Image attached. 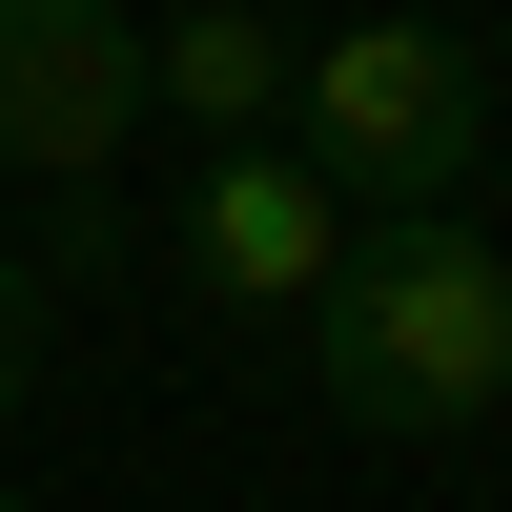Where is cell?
Instances as JSON below:
<instances>
[{
    "mask_svg": "<svg viewBox=\"0 0 512 512\" xmlns=\"http://www.w3.org/2000/svg\"><path fill=\"white\" fill-rule=\"evenodd\" d=\"M308 369H328V410L349 431H390V451H451V431H492L512 410V246L492 226H349V267H328V308H308Z\"/></svg>",
    "mask_w": 512,
    "mask_h": 512,
    "instance_id": "6da1fadb",
    "label": "cell"
},
{
    "mask_svg": "<svg viewBox=\"0 0 512 512\" xmlns=\"http://www.w3.org/2000/svg\"><path fill=\"white\" fill-rule=\"evenodd\" d=\"M287 123H308V185L349 205V226H431V205H472L492 164V62L451 21H328L308 62H287Z\"/></svg>",
    "mask_w": 512,
    "mask_h": 512,
    "instance_id": "7a4b0ae2",
    "label": "cell"
},
{
    "mask_svg": "<svg viewBox=\"0 0 512 512\" xmlns=\"http://www.w3.org/2000/svg\"><path fill=\"white\" fill-rule=\"evenodd\" d=\"M164 267H185L226 328H308V308H328V267H349V205H328L287 144H205V164H185V205H164Z\"/></svg>",
    "mask_w": 512,
    "mask_h": 512,
    "instance_id": "3957f363",
    "label": "cell"
},
{
    "mask_svg": "<svg viewBox=\"0 0 512 512\" xmlns=\"http://www.w3.org/2000/svg\"><path fill=\"white\" fill-rule=\"evenodd\" d=\"M144 144V0H0V164L103 185Z\"/></svg>",
    "mask_w": 512,
    "mask_h": 512,
    "instance_id": "277c9868",
    "label": "cell"
},
{
    "mask_svg": "<svg viewBox=\"0 0 512 512\" xmlns=\"http://www.w3.org/2000/svg\"><path fill=\"white\" fill-rule=\"evenodd\" d=\"M287 62H308V41H287L267 0H164V21H144V123L267 144V123H287Z\"/></svg>",
    "mask_w": 512,
    "mask_h": 512,
    "instance_id": "5b68a950",
    "label": "cell"
},
{
    "mask_svg": "<svg viewBox=\"0 0 512 512\" xmlns=\"http://www.w3.org/2000/svg\"><path fill=\"white\" fill-rule=\"evenodd\" d=\"M41 349H62V287H41V267H21V246H0V410H21V390H41Z\"/></svg>",
    "mask_w": 512,
    "mask_h": 512,
    "instance_id": "8992f818",
    "label": "cell"
},
{
    "mask_svg": "<svg viewBox=\"0 0 512 512\" xmlns=\"http://www.w3.org/2000/svg\"><path fill=\"white\" fill-rule=\"evenodd\" d=\"M0 512H41V492H0Z\"/></svg>",
    "mask_w": 512,
    "mask_h": 512,
    "instance_id": "52a82bcc",
    "label": "cell"
}]
</instances>
